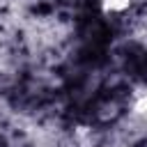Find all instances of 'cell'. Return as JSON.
Returning a JSON list of instances; mask_svg holds the SVG:
<instances>
[{
	"label": "cell",
	"mask_w": 147,
	"mask_h": 147,
	"mask_svg": "<svg viewBox=\"0 0 147 147\" xmlns=\"http://www.w3.org/2000/svg\"><path fill=\"white\" fill-rule=\"evenodd\" d=\"M131 110H133V115H138V117L147 119V87H142V90H138V92L133 94Z\"/></svg>",
	"instance_id": "obj_1"
},
{
	"label": "cell",
	"mask_w": 147,
	"mask_h": 147,
	"mask_svg": "<svg viewBox=\"0 0 147 147\" xmlns=\"http://www.w3.org/2000/svg\"><path fill=\"white\" fill-rule=\"evenodd\" d=\"M99 2H101L103 11H108V14H119L131 5V0H99Z\"/></svg>",
	"instance_id": "obj_2"
}]
</instances>
